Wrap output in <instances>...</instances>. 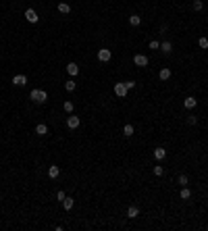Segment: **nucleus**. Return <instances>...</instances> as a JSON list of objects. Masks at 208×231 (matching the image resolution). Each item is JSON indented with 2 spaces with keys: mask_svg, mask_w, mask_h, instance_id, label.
Wrapping results in <instances>:
<instances>
[{
  "mask_svg": "<svg viewBox=\"0 0 208 231\" xmlns=\"http://www.w3.org/2000/svg\"><path fill=\"white\" fill-rule=\"evenodd\" d=\"M67 73H69L71 77H75L77 73H79V67H77L75 63H69V65H67Z\"/></svg>",
  "mask_w": 208,
  "mask_h": 231,
  "instance_id": "9",
  "label": "nucleus"
},
{
  "mask_svg": "<svg viewBox=\"0 0 208 231\" xmlns=\"http://www.w3.org/2000/svg\"><path fill=\"white\" fill-rule=\"evenodd\" d=\"M196 104H198V100L194 98V96H187V98L183 100V106H185V108H194Z\"/></svg>",
  "mask_w": 208,
  "mask_h": 231,
  "instance_id": "10",
  "label": "nucleus"
},
{
  "mask_svg": "<svg viewBox=\"0 0 208 231\" xmlns=\"http://www.w3.org/2000/svg\"><path fill=\"white\" fill-rule=\"evenodd\" d=\"M160 50L164 52V54H171V50H173V46H171V42H160Z\"/></svg>",
  "mask_w": 208,
  "mask_h": 231,
  "instance_id": "18",
  "label": "nucleus"
},
{
  "mask_svg": "<svg viewBox=\"0 0 208 231\" xmlns=\"http://www.w3.org/2000/svg\"><path fill=\"white\" fill-rule=\"evenodd\" d=\"M25 19H27L29 23H38V19H40V17H38V13H35L34 8H27V11H25Z\"/></svg>",
  "mask_w": 208,
  "mask_h": 231,
  "instance_id": "5",
  "label": "nucleus"
},
{
  "mask_svg": "<svg viewBox=\"0 0 208 231\" xmlns=\"http://www.w3.org/2000/svg\"><path fill=\"white\" fill-rule=\"evenodd\" d=\"M25 83H27V77H25V75H15V77H13V86L23 87Z\"/></svg>",
  "mask_w": 208,
  "mask_h": 231,
  "instance_id": "7",
  "label": "nucleus"
},
{
  "mask_svg": "<svg viewBox=\"0 0 208 231\" xmlns=\"http://www.w3.org/2000/svg\"><path fill=\"white\" fill-rule=\"evenodd\" d=\"M148 46H150V50H158V48H160V42H158V40H152Z\"/></svg>",
  "mask_w": 208,
  "mask_h": 231,
  "instance_id": "26",
  "label": "nucleus"
},
{
  "mask_svg": "<svg viewBox=\"0 0 208 231\" xmlns=\"http://www.w3.org/2000/svg\"><path fill=\"white\" fill-rule=\"evenodd\" d=\"M127 86H125V83H115V94L117 96H119V98H125V96H127Z\"/></svg>",
  "mask_w": 208,
  "mask_h": 231,
  "instance_id": "3",
  "label": "nucleus"
},
{
  "mask_svg": "<svg viewBox=\"0 0 208 231\" xmlns=\"http://www.w3.org/2000/svg\"><path fill=\"white\" fill-rule=\"evenodd\" d=\"M110 58H112V52H110L108 48H102V50H98V60H100V63H108Z\"/></svg>",
  "mask_w": 208,
  "mask_h": 231,
  "instance_id": "2",
  "label": "nucleus"
},
{
  "mask_svg": "<svg viewBox=\"0 0 208 231\" xmlns=\"http://www.w3.org/2000/svg\"><path fill=\"white\" fill-rule=\"evenodd\" d=\"M58 175H60V169H58L56 165H52V167L48 169V177H52V179H56Z\"/></svg>",
  "mask_w": 208,
  "mask_h": 231,
  "instance_id": "12",
  "label": "nucleus"
},
{
  "mask_svg": "<svg viewBox=\"0 0 208 231\" xmlns=\"http://www.w3.org/2000/svg\"><path fill=\"white\" fill-rule=\"evenodd\" d=\"M133 131H135V129H133V125H131V123H127V125L123 127V135H125V138H131V135H133Z\"/></svg>",
  "mask_w": 208,
  "mask_h": 231,
  "instance_id": "16",
  "label": "nucleus"
},
{
  "mask_svg": "<svg viewBox=\"0 0 208 231\" xmlns=\"http://www.w3.org/2000/svg\"><path fill=\"white\" fill-rule=\"evenodd\" d=\"M35 133H38V135H46V133H48V125L38 123V125H35Z\"/></svg>",
  "mask_w": 208,
  "mask_h": 231,
  "instance_id": "13",
  "label": "nucleus"
},
{
  "mask_svg": "<svg viewBox=\"0 0 208 231\" xmlns=\"http://www.w3.org/2000/svg\"><path fill=\"white\" fill-rule=\"evenodd\" d=\"M63 108H65V110H67V113L71 115V113H73V102H71V100H67V102L63 104Z\"/></svg>",
  "mask_w": 208,
  "mask_h": 231,
  "instance_id": "22",
  "label": "nucleus"
},
{
  "mask_svg": "<svg viewBox=\"0 0 208 231\" xmlns=\"http://www.w3.org/2000/svg\"><path fill=\"white\" fill-rule=\"evenodd\" d=\"M139 23H142V17H139V15H131V17H129V25H133V27H138Z\"/></svg>",
  "mask_w": 208,
  "mask_h": 231,
  "instance_id": "19",
  "label": "nucleus"
},
{
  "mask_svg": "<svg viewBox=\"0 0 208 231\" xmlns=\"http://www.w3.org/2000/svg\"><path fill=\"white\" fill-rule=\"evenodd\" d=\"M75 87H77V83H75V81H73V79H69V81H67V83H65V90H67V92H73Z\"/></svg>",
  "mask_w": 208,
  "mask_h": 231,
  "instance_id": "21",
  "label": "nucleus"
},
{
  "mask_svg": "<svg viewBox=\"0 0 208 231\" xmlns=\"http://www.w3.org/2000/svg\"><path fill=\"white\" fill-rule=\"evenodd\" d=\"M198 44H200V48H204V50H206V48H208V38H200V40H198Z\"/></svg>",
  "mask_w": 208,
  "mask_h": 231,
  "instance_id": "27",
  "label": "nucleus"
},
{
  "mask_svg": "<svg viewBox=\"0 0 208 231\" xmlns=\"http://www.w3.org/2000/svg\"><path fill=\"white\" fill-rule=\"evenodd\" d=\"M65 198H67V194H65L63 190H60V192H56V200H58V202H63Z\"/></svg>",
  "mask_w": 208,
  "mask_h": 231,
  "instance_id": "28",
  "label": "nucleus"
},
{
  "mask_svg": "<svg viewBox=\"0 0 208 231\" xmlns=\"http://www.w3.org/2000/svg\"><path fill=\"white\" fill-rule=\"evenodd\" d=\"M187 123H190V125H196L198 119H196V117H187Z\"/></svg>",
  "mask_w": 208,
  "mask_h": 231,
  "instance_id": "30",
  "label": "nucleus"
},
{
  "mask_svg": "<svg viewBox=\"0 0 208 231\" xmlns=\"http://www.w3.org/2000/svg\"><path fill=\"white\" fill-rule=\"evenodd\" d=\"M154 158H156V160H164V158H167V150H164V148H156V150H154Z\"/></svg>",
  "mask_w": 208,
  "mask_h": 231,
  "instance_id": "8",
  "label": "nucleus"
},
{
  "mask_svg": "<svg viewBox=\"0 0 208 231\" xmlns=\"http://www.w3.org/2000/svg\"><path fill=\"white\" fill-rule=\"evenodd\" d=\"M133 63L138 65V67H146V65H148V56H146V54H135V56H133Z\"/></svg>",
  "mask_w": 208,
  "mask_h": 231,
  "instance_id": "6",
  "label": "nucleus"
},
{
  "mask_svg": "<svg viewBox=\"0 0 208 231\" xmlns=\"http://www.w3.org/2000/svg\"><path fill=\"white\" fill-rule=\"evenodd\" d=\"M162 173H164V169H162L160 165H156V167H154V175H156V177H162Z\"/></svg>",
  "mask_w": 208,
  "mask_h": 231,
  "instance_id": "25",
  "label": "nucleus"
},
{
  "mask_svg": "<svg viewBox=\"0 0 208 231\" xmlns=\"http://www.w3.org/2000/svg\"><path fill=\"white\" fill-rule=\"evenodd\" d=\"M58 13H63V15H69V13H71V6L67 4V2H60V4H58Z\"/></svg>",
  "mask_w": 208,
  "mask_h": 231,
  "instance_id": "17",
  "label": "nucleus"
},
{
  "mask_svg": "<svg viewBox=\"0 0 208 231\" xmlns=\"http://www.w3.org/2000/svg\"><path fill=\"white\" fill-rule=\"evenodd\" d=\"M79 117H75V115H71V117H67V127L69 129H77L79 127Z\"/></svg>",
  "mask_w": 208,
  "mask_h": 231,
  "instance_id": "4",
  "label": "nucleus"
},
{
  "mask_svg": "<svg viewBox=\"0 0 208 231\" xmlns=\"http://www.w3.org/2000/svg\"><path fill=\"white\" fill-rule=\"evenodd\" d=\"M177 183L185 187V185H187V175H179V177H177Z\"/></svg>",
  "mask_w": 208,
  "mask_h": 231,
  "instance_id": "23",
  "label": "nucleus"
},
{
  "mask_svg": "<svg viewBox=\"0 0 208 231\" xmlns=\"http://www.w3.org/2000/svg\"><path fill=\"white\" fill-rule=\"evenodd\" d=\"M73 206H75V200H73V198H65V200H63V208H65V210H71Z\"/></svg>",
  "mask_w": 208,
  "mask_h": 231,
  "instance_id": "15",
  "label": "nucleus"
},
{
  "mask_svg": "<svg viewBox=\"0 0 208 231\" xmlns=\"http://www.w3.org/2000/svg\"><path fill=\"white\" fill-rule=\"evenodd\" d=\"M29 98L34 100V102H38V104H44L48 100V94L44 92V90H31V92H29Z\"/></svg>",
  "mask_w": 208,
  "mask_h": 231,
  "instance_id": "1",
  "label": "nucleus"
},
{
  "mask_svg": "<svg viewBox=\"0 0 208 231\" xmlns=\"http://www.w3.org/2000/svg\"><path fill=\"white\" fill-rule=\"evenodd\" d=\"M125 86H127V90H133V87H135V81L129 79V81H125Z\"/></svg>",
  "mask_w": 208,
  "mask_h": 231,
  "instance_id": "29",
  "label": "nucleus"
},
{
  "mask_svg": "<svg viewBox=\"0 0 208 231\" xmlns=\"http://www.w3.org/2000/svg\"><path fill=\"white\" fill-rule=\"evenodd\" d=\"M202 8H204L202 0H194V11H202Z\"/></svg>",
  "mask_w": 208,
  "mask_h": 231,
  "instance_id": "24",
  "label": "nucleus"
},
{
  "mask_svg": "<svg viewBox=\"0 0 208 231\" xmlns=\"http://www.w3.org/2000/svg\"><path fill=\"white\" fill-rule=\"evenodd\" d=\"M158 77H160L162 81L171 79V69H169V67H164V69H160V73H158Z\"/></svg>",
  "mask_w": 208,
  "mask_h": 231,
  "instance_id": "14",
  "label": "nucleus"
},
{
  "mask_svg": "<svg viewBox=\"0 0 208 231\" xmlns=\"http://www.w3.org/2000/svg\"><path fill=\"white\" fill-rule=\"evenodd\" d=\"M179 196H181V200H190V198H191V192H190V187H187V185H185L183 190H181Z\"/></svg>",
  "mask_w": 208,
  "mask_h": 231,
  "instance_id": "20",
  "label": "nucleus"
},
{
  "mask_svg": "<svg viewBox=\"0 0 208 231\" xmlns=\"http://www.w3.org/2000/svg\"><path fill=\"white\" fill-rule=\"evenodd\" d=\"M127 217H129V219H138V217H139V208L138 206H129L127 208Z\"/></svg>",
  "mask_w": 208,
  "mask_h": 231,
  "instance_id": "11",
  "label": "nucleus"
}]
</instances>
